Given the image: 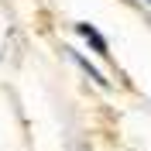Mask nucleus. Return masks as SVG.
<instances>
[{
    "instance_id": "f257e3e1",
    "label": "nucleus",
    "mask_w": 151,
    "mask_h": 151,
    "mask_svg": "<svg viewBox=\"0 0 151 151\" xmlns=\"http://www.w3.org/2000/svg\"><path fill=\"white\" fill-rule=\"evenodd\" d=\"M79 35H86V41H89V45H93L96 52H106V41H103L100 35H96V31L89 28V24H79Z\"/></svg>"
}]
</instances>
